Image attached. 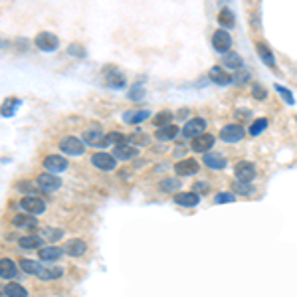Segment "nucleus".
Listing matches in <instances>:
<instances>
[{
  "instance_id": "nucleus-1",
  "label": "nucleus",
  "mask_w": 297,
  "mask_h": 297,
  "mask_svg": "<svg viewBox=\"0 0 297 297\" xmlns=\"http://www.w3.org/2000/svg\"><path fill=\"white\" fill-rule=\"evenodd\" d=\"M204 129H206V121L200 119V117H194V119H190L184 127H182V135L186 139H196L200 135H204Z\"/></svg>"
},
{
  "instance_id": "nucleus-2",
  "label": "nucleus",
  "mask_w": 297,
  "mask_h": 297,
  "mask_svg": "<svg viewBox=\"0 0 297 297\" xmlns=\"http://www.w3.org/2000/svg\"><path fill=\"white\" fill-rule=\"evenodd\" d=\"M59 148L70 157H77V155H81L83 151H86V145H83L77 137H66V139H61Z\"/></svg>"
},
{
  "instance_id": "nucleus-3",
  "label": "nucleus",
  "mask_w": 297,
  "mask_h": 297,
  "mask_svg": "<svg viewBox=\"0 0 297 297\" xmlns=\"http://www.w3.org/2000/svg\"><path fill=\"white\" fill-rule=\"evenodd\" d=\"M20 206L24 208V212H28V214H42V212L46 210V202L42 200L40 196H24L22 200H20Z\"/></svg>"
},
{
  "instance_id": "nucleus-4",
  "label": "nucleus",
  "mask_w": 297,
  "mask_h": 297,
  "mask_svg": "<svg viewBox=\"0 0 297 297\" xmlns=\"http://www.w3.org/2000/svg\"><path fill=\"white\" fill-rule=\"evenodd\" d=\"M36 184L44 190V193H54V190H58L61 186V180H59V177H56L52 173H42L36 178Z\"/></svg>"
},
{
  "instance_id": "nucleus-5",
  "label": "nucleus",
  "mask_w": 297,
  "mask_h": 297,
  "mask_svg": "<svg viewBox=\"0 0 297 297\" xmlns=\"http://www.w3.org/2000/svg\"><path fill=\"white\" fill-rule=\"evenodd\" d=\"M244 135H246V131L240 125H226L220 131V139L226 141V143H238V141L244 139Z\"/></svg>"
},
{
  "instance_id": "nucleus-6",
  "label": "nucleus",
  "mask_w": 297,
  "mask_h": 297,
  "mask_svg": "<svg viewBox=\"0 0 297 297\" xmlns=\"http://www.w3.org/2000/svg\"><path fill=\"white\" fill-rule=\"evenodd\" d=\"M44 168L52 175H58V173H61V171H66L68 168V161H66V157L50 155V157L44 159Z\"/></svg>"
},
{
  "instance_id": "nucleus-7",
  "label": "nucleus",
  "mask_w": 297,
  "mask_h": 297,
  "mask_svg": "<svg viewBox=\"0 0 297 297\" xmlns=\"http://www.w3.org/2000/svg\"><path fill=\"white\" fill-rule=\"evenodd\" d=\"M212 44H214V50L220 52V54H226L232 46V38L226 30H216L212 34Z\"/></svg>"
},
{
  "instance_id": "nucleus-8",
  "label": "nucleus",
  "mask_w": 297,
  "mask_h": 297,
  "mask_svg": "<svg viewBox=\"0 0 297 297\" xmlns=\"http://www.w3.org/2000/svg\"><path fill=\"white\" fill-rule=\"evenodd\" d=\"M58 38L54 36V34H50V32H40L38 36H36V46L42 50V52H54L56 48H58Z\"/></svg>"
},
{
  "instance_id": "nucleus-9",
  "label": "nucleus",
  "mask_w": 297,
  "mask_h": 297,
  "mask_svg": "<svg viewBox=\"0 0 297 297\" xmlns=\"http://www.w3.org/2000/svg\"><path fill=\"white\" fill-rule=\"evenodd\" d=\"M91 163H93V166L99 168V171H113L115 164H117L115 157L113 155H107V153H95L91 157Z\"/></svg>"
},
{
  "instance_id": "nucleus-10",
  "label": "nucleus",
  "mask_w": 297,
  "mask_h": 297,
  "mask_svg": "<svg viewBox=\"0 0 297 297\" xmlns=\"http://www.w3.org/2000/svg\"><path fill=\"white\" fill-rule=\"evenodd\" d=\"M175 173L178 177H190V175H196L198 173V163L194 159H184V161H178L175 164Z\"/></svg>"
},
{
  "instance_id": "nucleus-11",
  "label": "nucleus",
  "mask_w": 297,
  "mask_h": 297,
  "mask_svg": "<svg viewBox=\"0 0 297 297\" xmlns=\"http://www.w3.org/2000/svg\"><path fill=\"white\" fill-rule=\"evenodd\" d=\"M234 173H236L240 182H252L253 178H256V166H253L252 163H238Z\"/></svg>"
},
{
  "instance_id": "nucleus-12",
  "label": "nucleus",
  "mask_w": 297,
  "mask_h": 297,
  "mask_svg": "<svg viewBox=\"0 0 297 297\" xmlns=\"http://www.w3.org/2000/svg\"><path fill=\"white\" fill-rule=\"evenodd\" d=\"M214 143H216L214 135L204 133V135H200V137H196V139L193 141V151H196V153H208L210 147L214 145Z\"/></svg>"
},
{
  "instance_id": "nucleus-13",
  "label": "nucleus",
  "mask_w": 297,
  "mask_h": 297,
  "mask_svg": "<svg viewBox=\"0 0 297 297\" xmlns=\"http://www.w3.org/2000/svg\"><path fill=\"white\" fill-rule=\"evenodd\" d=\"M86 250H88V246H86V242H83V240H70L66 244V248H63V252L70 253L72 258L83 256V253H86Z\"/></svg>"
},
{
  "instance_id": "nucleus-14",
  "label": "nucleus",
  "mask_w": 297,
  "mask_h": 297,
  "mask_svg": "<svg viewBox=\"0 0 297 297\" xmlns=\"http://www.w3.org/2000/svg\"><path fill=\"white\" fill-rule=\"evenodd\" d=\"M0 275H2L4 280H14L18 275L16 264L12 260H8V258H2V260H0Z\"/></svg>"
},
{
  "instance_id": "nucleus-15",
  "label": "nucleus",
  "mask_w": 297,
  "mask_h": 297,
  "mask_svg": "<svg viewBox=\"0 0 297 297\" xmlns=\"http://www.w3.org/2000/svg\"><path fill=\"white\" fill-rule=\"evenodd\" d=\"M202 161H204V164L208 168H214V171H220V168L226 166V159L220 153H206Z\"/></svg>"
},
{
  "instance_id": "nucleus-16",
  "label": "nucleus",
  "mask_w": 297,
  "mask_h": 297,
  "mask_svg": "<svg viewBox=\"0 0 297 297\" xmlns=\"http://www.w3.org/2000/svg\"><path fill=\"white\" fill-rule=\"evenodd\" d=\"M113 157L119 161H129V159L137 157V148L133 145H119V147H115Z\"/></svg>"
},
{
  "instance_id": "nucleus-17",
  "label": "nucleus",
  "mask_w": 297,
  "mask_h": 297,
  "mask_svg": "<svg viewBox=\"0 0 297 297\" xmlns=\"http://www.w3.org/2000/svg\"><path fill=\"white\" fill-rule=\"evenodd\" d=\"M210 79H212V81H216L218 86H228V83L232 81V75L226 74L220 66H214V68L210 70Z\"/></svg>"
},
{
  "instance_id": "nucleus-18",
  "label": "nucleus",
  "mask_w": 297,
  "mask_h": 297,
  "mask_svg": "<svg viewBox=\"0 0 297 297\" xmlns=\"http://www.w3.org/2000/svg\"><path fill=\"white\" fill-rule=\"evenodd\" d=\"M12 224L16 228H36L38 226V220L32 214H16L12 218Z\"/></svg>"
},
{
  "instance_id": "nucleus-19",
  "label": "nucleus",
  "mask_w": 297,
  "mask_h": 297,
  "mask_svg": "<svg viewBox=\"0 0 297 297\" xmlns=\"http://www.w3.org/2000/svg\"><path fill=\"white\" fill-rule=\"evenodd\" d=\"M40 260H46V262H54V260H59L63 250L61 248H56V246H50V248H40Z\"/></svg>"
},
{
  "instance_id": "nucleus-20",
  "label": "nucleus",
  "mask_w": 297,
  "mask_h": 297,
  "mask_svg": "<svg viewBox=\"0 0 297 297\" xmlns=\"http://www.w3.org/2000/svg\"><path fill=\"white\" fill-rule=\"evenodd\" d=\"M175 202L180 206H186V208H193L198 204V194L196 193H180L175 196Z\"/></svg>"
},
{
  "instance_id": "nucleus-21",
  "label": "nucleus",
  "mask_w": 297,
  "mask_h": 297,
  "mask_svg": "<svg viewBox=\"0 0 297 297\" xmlns=\"http://www.w3.org/2000/svg\"><path fill=\"white\" fill-rule=\"evenodd\" d=\"M157 139L159 141H171L178 135V127L177 125H166V127H161V129H157Z\"/></svg>"
},
{
  "instance_id": "nucleus-22",
  "label": "nucleus",
  "mask_w": 297,
  "mask_h": 297,
  "mask_svg": "<svg viewBox=\"0 0 297 297\" xmlns=\"http://www.w3.org/2000/svg\"><path fill=\"white\" fill-rule=\"evenodd\" d=\"M103 139H105V135H103L101 129H88L86 133H83V141H86L88 145H91V147H99V143Z\"/></svg>"
},
{
  "instance_id": "nucleus-23",
  "label": "nucleus",
  "mask_w": 297,
  "mask_h": 297,
  "mask_svg": "<svg viewBox=\"0 0 297 297\" xmlns=\"http://www.w3.org/2000/svg\"><path fill=\"white\" fill-rule=\"evenodd\" d=\"M20 269L30 273V275H40L42 271H44L42 264L40 262H34V260H20Z\"/></svg>"
},
{
  "instance_id": "nucleus-24",
  "label": "nucleus",
  "mask_w": 297,
  "mask_h": 297,
  "mask_svg": "<svg viewBox=\"0 0 297 297\" xmlns=\"http://www.w3.org/2000/svg\"><path fill=\"white\" fill-rule=\"evenodd\" d=\"M222 61H224V66H228L230 70H242V66H244L242 58H240L238 54H234V52H230V54H224Z\"/></svg>"
},
{
  "instance_id": "nucleus-25",
  "label": "nucleus",
  "mask_w": 297,
  "mask_h": 297,
  "mask_svg": "<svg viewBox=\"0 0 297 297\" xmlns=\"http://www.w3.org/2000/svg\"><path fill=\"white\" fill-rule=\"evenodd\" d=\"M4 295L6 297H28V291L20 283H6L4 285Z\"/></svg>"
},
{
  "instance_id": "nucleus-26",
  "label": "nucleus",
  "mask_w": 297,
  "mask_h": 297,
  "mask_svg": "<svg viewBox=\"0 0 297 297\" xmlns=\"http://www.w3.org/2000/svg\"><path fill=\"white\" fill-rule=\"evenodd\" d=\"M148 117H151V113H148V111H127L123 115V119L127 123H131V125H137V123H141V121H145Z\"/></svg>"
},
{
  "instance_id": "nucleus-27",
  "label": "nucleus",
  "mask_w": 297,
  "mask_h": 297,
  "mask_svg": "<svg viewBox=\"0 0 297 297\" xmlns=\"http://www.w3.org/2000/svg\"><path fill=\"white\" fill-rule=\"evenodd\" d=\"M42 236H24V238H20V246H22L24 250H34V248H42Z\"/></svg>"
},
{
  "instance_id": "nucleus-28",
  "label": "nucleus",
  "mask_w": 297,
  "mask_h": 297,
  "mask_svg": "<svg viewBox=\"0 0 297 297\" xmlns=\"http://www.w3.org/2000/svg\"><path fill=\"white\" fill-rule=\"evenodd\" d=\"M218 22H220L224 28H232V26H234V14H232L230 8H222V10H220Z\"/></svg>"
},
{
  "instance_id": "nucleus-29",
  "label": "nucleus",
  "mask_w": 297,
  "mask_h": 297,
  "mask_svg": "<svg viewBox=\"0 0 297 297\" xmlns=\"http://www.w3.org/2000/svg\"><path fill=\"white\" fill-rule=\"evenodd\" d=\"M258 54H260V58L266 61V66H269V68H273V66H275L273 54H271V50H269L266 44H258Z\"/></svg>"
},
{
  "instance_id": "nucleus-30",
  "label": "nucleus",
  "mask_w": 297,
  "mask_h": 297,
  "mask_svg": "<svg viewBox=\"0 0 297 297\" xmlns=\"http://www.w3.org/2000/svg\"><path fill=\"white\" fill-rule=\"evenodd\" d=\"M171 121H173V113H168V111H161L159 115L153 117V123L159 127V129L161 127H166V125H173Z\"/></svg>"
},
{
  "instance_id": "nucleus-31",
  "label": "nucleus",
  "mask_w": 297,
  "mask_h": 297,
  "mask_svg": "<svg viewBox=\"0 0 297 297\" xmlns=\"http://www.w3.org/2000/svg\"><path fill=\"white\" fill-rule=\"evenodd\" d=\"M266 127H267V119H256V121L250 125V135L252 137H258L262 131H266Z\"/></svg>"
},
{
  "instance_id": "nucleus-32",
  "label": "nucleus",
  "mask_w": 297,
  "mask_h": 297,
  "mask_svg": "<svg viewBox=\"0 0 297 297\" xmlns=\"http://www.w3.org/2000/svg\"><path fill=\"white\" fill-rule=\"evenodd\" d=\"M61 273H63V269L61 267H44V271H42L38 278H42V280H58V278H61Z\"/></svg>"
},
{
  "instance_id": "nucleus-33",
  "label": "nucleus",
  "mask_w": 297,
  "mask_h": 297,
  "mask_svg": "<svg viewBox=\"0 0 297 297\" xmlns=\"http://www.w3.org/2000/svg\"><path fill=\"white\" fill-rule=\"evenodd\" d=\"M234 193H240V194H244V196H250V194H253L256 193V188H253L250 182H236L234 184Z\"/></svg>"
},
{
  "instance_id": "nucleus-34",
  "label": "nucleus",
  "mask_w": 297,
  "mask_h": 297,
  "mask_svg": "<svg viewBox=\"0 0 297 297\" xmlns=\"http://www.w3.org/2000/svg\"><path fill=\"white\" fill-rule=\"evenodd\" d=\"M107 137V141H109V145H115V147H119V145H125V141H127V137L123 135V133H107L105 135Z\"/></svg>"
},
{
  "instance_id": "nucleus-35",
  "label": "nucleus",
  "mask_w": 297,
  "mask_h": 297,
  "mask_svg": "<svg viewBox=\"0 0 297 297\" xmlns=\"http://www.w3.org/2000/svg\"><path fill=\"white\" fill-rule=\"evenodd\" d=\"M61 234L63 232L61 230H54V228H48V230H44L42 232V240H56V238H61Z\"/></svg>"
},
{
  "instance_id": "nucleus-36",
  "label": "nucleus",
  "mask_w": 297,
  "mask_h": 297,
  "mask_svg": "<svg viewBox=\"0 0 297 297\" xmlns=\"http://www.w3.org/2000/svg\"><path fill=\"white\" fill-rule=\"evenodd\" d=\"M178 186H180L178 178H166V180L161 182V190H166V193H168V190H177Z\"/></svg>"
},
{
  "instance_id": "nucleus-37",
  "label": "nucleus",
  "mask_w": 297,
  "mask_h": 297,
  "mask_svg": "<svg viewBox=\"0 0 297 297\" xmlns=\"http://www.w3.org/2000/svg\"><path fill=\"white\" fill-rule=\"evenodd\" d=\"M275 91H278V93L285 99V103H293V93H291L289 89H285L283 86H275Z\"/></svg>"
},
{
  "instance_id": "nucleus-38",
  "label": "nucleus",
  "mask_w": 297,
  "mask_h": 297,
  "mask_svg": "<svg viewBox=\"0 0 297 297\" xmlns=\"http://www.w3.org/2000/svg\"><path fill=\"white\" fill-rule=\"evenodd\" d=\"M214 202L216 204H224V202H234V194H230V193H220L214 196Z\"/></svg>"
},
{
  "instance_id": "nucleus-39",
  "label": "nucleus",
  "mask_w": 297,
  "mask_h": 297,
  "mask_svg": "<svg viewBox=\"0 0 297 297\" xmlns=\"http://www.w3.org/2000/svg\"><path fill=\"white\" fill-rule=\"evenodd\" d=\"M252 95L256 97V99H266V97H267V91H266L262 86H253V89H252Z\"/></svg>"
},
{
  "instance_id": "nucleus-40",
  "label": "nucleus",
  "mask_w": 297,
  "mask_h": 297,
  "mask_svg": "<svg viewBox=\"0 0 297 297\" xmlns=\"http://www.w3.org/2000/svg\"><path fill=\"white\" fill-rule=\"evenodd\" d=\"M143 95H145V89H143L141 86L133 88V89H131V93H129V97H131V99H143Z\"/></svg>"
},
{
  "instance_id": "nucleus-41",
  "label": "nucleus",
  "mask_w": 297,
  "mask_h": 297,
  "mask_svg": "<svg viewBox=\"0 0 297 297\" xmlns=\"http://www.w3.org/2000/svg\"><path fill=\"white\" fill-rule=\"evenodd\" d=\"M18 105H20V101H18V99H14V103H12V105H4V109H2V115H4V117L12 115L14 107H18Z\"/></svg>"
},
{
  "instance_id": "nucleus-42",
  "label": "nucleus",
  "mask_w": 297,
  "mask_h": 297,
  "mask_svg": "<svg viewBox=\"0 0 297 297\" xmlns=\"http://www.w3.org/2000/svg\"><path fill=\"white\" fill-rule=\"evenodd\" d=\"M248 77H250V74H248V72H238L234 77H232V81H234V83H244Z\"/></svg>"
},
{
  "instance_id": "nucleus-43",
  "label": "nucleus",
  "mask_w": 297,
  "mask_h": 297,
  "mask_svg": "<svg viewBox=\"0 0 297 297\" xmlns=\"http://www.w3.org/2000/svg\"><path fill=\"white\" fill-rule=\"evenodd\" d=\"M208 190H210V188H208V184H204V182L194 184V193H202V194H204V193H208Z\"/></svg>"
},
{
  "instance_id": "nucleus-44",
  "label": "nucleus",
  "mask_w": 297,
  "mask_h": 297,
  "mask_svg": "<svg viewBox=\"0 0 297 297\" xmlns=\"http://www.w3.org/2000/svg\"><path fill=\"white\" fill-rule=\"evenodd\" d=\"M70 54H75V56H79V58L86 56V54L81 52V48H79V46H75V44H74V46H70Z\"/></svg>"
},
{
  "instance_id": "nucleus-45",
  "label": "nucleus",
  "mask_w": 297,
  "mask_h": 297,
  "mask_svg": "<svg viewBox=\"0 0 297 297\" xmlns=\"http://www.w3.org/2000/svg\"><path fill=\"white\" fill-rule=\"evenodd\" d=\"M295 121H297V117H295Z\"/></svg>"
}]
</instances>
